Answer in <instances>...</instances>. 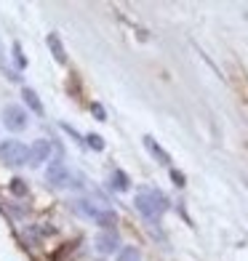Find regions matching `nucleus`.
Listing matches in <instances>:
<instances>
[{"mask_svg":"<svg viewBox=\"0 0 248 261\" xmlns=\"http://www.w3.org/2000/svg\"><path fill=\"white\" fill-rule=\"evenodd\" d=\"M134 205L147 221H158L163 213L168 211V200H165V195L158 192V189H141L134 197Z\"/></svg>","mask_w":248,"mask_h":261,"instance_id":"f257e3e1","label":"nucleus"},{"mask_svg":"<svg viewBox=\"0 0 248 261\" xmlns=\"http://www.w3.org/2000/svg\"><path fill=\"white\" fill-rule=\"evenodd\" d=\"M0 160L6 165H27L30 163V147L21 144V141H0Z\"/></svg>","mask_w":248,"mask_h":261,"instance_id":"f03ea898","label":"nucleus"},{"mask_svg":"<svg viewBox=\"0 0 248 261\" xmlns=\"http://www.w3.org/2000/svg\"><path fill=\"white\" fill-rule=\"evenodd\" d=\"M3 125L11 130V134H19V130H24L30 125V115L21 110L19 104H8L3 110Z\"/></svg>","mask_w":248,"mask_h":261,"instance_id":"7ed1b4c3","label":"nucleus"},{"mask_svg":"<svg viewBox=\"0 0 248 261\" xmlns=\"http://www.w3.org/2000/svg\"><path fill=\"white\" fill-rule=\"evenodd\" d=\"M45 179L51 187H72L75 176L69 173V168L62 163V158H56L54 163H48V171H45Z\"/></svg>","mask_w":248,"mask_h":261,"instance_id":"20e7f679","label":"nucleus"},{"mask_svg":"<svg viewBox=\"0 0 248 261\" xmlns=\"http://www.w3.org/2000/svg\"><path fill=\"white\" fill-rule=\"evenodd\" d=\"M51 141L48 139H38L35 144L30 147V163L27 165H32V168H40L43 163H48L51 160Z\"/></svg>","mask_w":248,"mask_h":261,"instance_id":"39448f33","label":"nucleus"},{"mask_svg":"<svg viewBox=\"0 0 248 261\" xmlns=\"http://www.w3.org/2000/svg\"><path fill=\"white\" fill-rule=\"evenodd\" d=\"M93 248H96L102 256H110L120 248V237H117V232H99L96 240H93Z\"/></svg>","mask_w":248,"mask_h":261,"instance_id":"423d86ee","label":"nucleus"},{"mask_svg":"<svg viewBox=\"0 0 248 261\" xmlns=\"http://www.w3.org/2000/svg\"><path fill=\"white\" fill-rule=\"evenodd\" d=\"M141 141H144L147 152H150V155L155 158V160H158L160 165H171V158H168V152H165V149H163V147H160V144H158V141L152 139V136H144Z\"/></svg>","mask_w":248,"mask_h":261,"instance_id":"0eeeda50","label":"nucleus"},{"mask_svg":"<svg viewBox=\"0 0 248 261\" xmlns=\"http://www.w3.org/2000/svg\"><path fill=\"white\" fill-rule=\"evenodd\" d=\"M21 99H24V104L30 107V110L35 112V115H45V107H43V101H40V96L35 93L32 88H21Z\"/></svg>","mask_w":248,"mask_h":261,"instance_id":"6e6552de","label":"nucleus"},{"mask_svg":"<svg viewBox=\"0 0 248 261\" xmlns=\"http://www.w3.org/2000/svg\"><path fill=\"white\" fill-rule=\"evenodd\" d=\"M102 227V232H115V224H117V213L112 211V208H107V211H99L96 213V219H93Z\"/></svg>","mask_w":248,"mask_h":261,"instance_id":"1a4fd4ad","label":"nucleus"},{"mask_svg":"<svg viewBox=\"0 0 248 261\" xmlns=\"http://www.w3.org/2000/svg\"><path fill=\"white\" fill-rule=\"evenodd\" d=\"M45 43H48V48H51V54H54V59L59 64H67V51H64V45H62V40H59V35H48L45 38Z\"/></svg>","mask_w":248,"mask_h":261,"instance_id":"9d476101","label":"nucleus"},{"mask_svg":"<svg viewBox=\"0 0 248 261\" xmlns=\"http://www.w3.org/2000/svg\"><path fill=\"white\" fill-rule=\"evenodd\" d=\"M72 208H75V213H80L83 219H91V221L96 219V213H99V208L93 205L91 200H75V203H72Z\"/></svg>","mask_w":248,"mask_h":261,"instance_id":"9b49d317","label":"nucleus"},{"mask_svg":"<svg viewBox=\"0 0 248 261\" xmlns=\"http://www.w3.org/2000/svg\"><path fill=\"white\" fill-rule=\"evenodd\" d=\"M110 184H112V189H117V192H126V189L131 187V179H128V173H123V171H112Z\"/></svg>","mask_w":248,"mask_h":261,"instance_id":"f8f14e48","label":"nucleus"},{"mask_svg":"<svg viewBox=\"0 0 248 261\" xmlns=\"http://www.w3.org/2000/svg\"><path fill=\"white\" fill-rule=\"evenodd\" d=\"M8 189H11V195H14V197H27L30 195V187H27L24 179H11Z\"/></svg>","mask_w":248,"mask_h":261,"instance_id":"ddd939ff","label":"nucleus"},{"mask_svg":"<svg viewBox=\"0 0 248 261\" xmlns=\"http://www.w3.org/2000/svg\"><path fill=\"white\" fill-rule=\"evenodd\" d=\"M117 261H141V251L134 245H126V248H120V253H117Z\"/></svg>","mask_w":248,"mask_h":261,"instance_id":"4468645a","label":"nucleus"},{"mask_svg":"<svg viewBox=\"0 0 248 261\" xmlns=\"http://www.w3.org/2000/svg\"><path fill=\"white\" fill-rule=\"evenodd\" d=\"M11 54H14V64H16L19 69H27V56H24V51H21L19 43L11 45Z\"/></svg>","mask_w":248,"mask_h":261,"instance_id":"2eb2a0df","label":"nucleus"},{"mask_svg":"<svg viewBox=\"0 0 248 261\" xmlns=\"http://www.w3.org/2000/svg\"><path fill=\"white\" fill-rule=\"evenodd\" d=\"M86 144L93 149V152H102L104 149V139L99 134H86Z\"/></svg>","mask_w":248,"mask_h":261,"instance_id":"dca6fc26","label":"nucleus"},{"mask_svg":"<svg viewBox=\"0 0 248 261\" xmlns=\"http://www.w3.org/2000/svg\"><path fill=\"white\" fill-rule=\"evenodd\" d=\"M91 115L96 117L99 123H104V120H107V112H104V107H102V104H96V101L91 104Z\"/></svg>","mask_w":248,"mask_h":261,"instance_id":"f3484780","label":"nucleus"},{"mask_svg":"<svg viewBox=\"0 0 248 261\" xmlns=\"http://www.w3.org/2000/svg\"><path fill=\"white\" fill-rule=\"evenodd\" d=\"M62 130H64V134H69V136H72V139L78 141V144H80V147H83V144H86V139H83V136L78 134V130H75L72 125H67V123H62Z\"/></svg>","mask_w":248,"mask_h":261,"instance_id":"a211bd4d","label":"nucleus"},{"mask_svg":"<svg viewBox=\"0 0 248 261\" xmlns=\"http://www.w3.org/2000/svg\"><path fill=\"white\" fill-rule=\"evenodd\" d=\"M171 181H173L176 187H187V176H184L182 171H176V168H171Z\"/></svg>","mask_w":248,"mask_h":261,"instance_id":"6ab92c4d","label":"nucleus"},{"mask_svg":"<svg viewBox=\"0 0 248 261\" xmlns=\"http://www.w3.org/2000/svg\"><path fill=\"white\" fill-rule=\"evenodd\" d=\"M0 69H3V72L8 75V80H11V83H16V80H19V75H16V72H11V69L6 67V62H3V45H0Z\"/></svg>","mask_w":248,"mask_h":261,"instance_id":"aec40b11","label":"nucleus"},{"mask_svg":"<svg viewBox=\"0 0 248 261\" xmlns=\"http://www.w3.org/2000/svg\"><path fill=\"white\" fill-rule=\"evenodd\" d=\"M35 232H38V234H43V237H54V234H56V229L51 227V224H43V227H35Z\"/></svg>","mask_w":248,"mask_h":261,"instance_id":"412c9836","label":"nucleus"}]
</instances>
